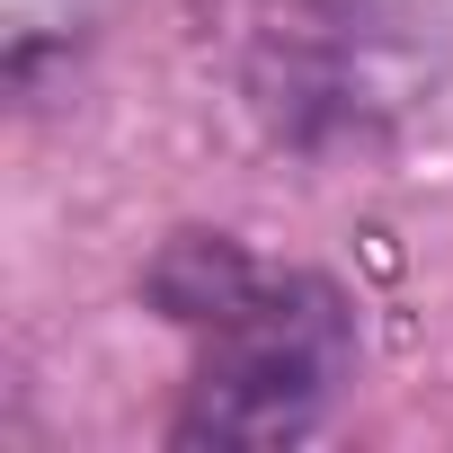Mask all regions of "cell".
Here are the masks:
<instances>
[{"label": "cell", "instance_id": "1", "mask_svg": "<svg viewBox=\"0 0 453 453\" xmlns=\"http://www.w3.org/2000/svg\"><path fill=\"white\" fill-rule=\"evenodd\" d=\"M142 303L187 338L169 444H303L356 382V303L320 267H267L232 232H169Z\"/></svg>", "mask_w": 453, "mask_h": 453}, {"label": "cell", "instance_id": "2", "mask_svg": "<svg viewBox=\"0 0 453 453\" xmlns=\"http://www.w3.org/2000/svg\"><path fill=\"white\" fill-rule=\"evenodd\" d=\"M222 45L258 134L303 160L382 151L444 81L435 0H222Z\"/></svg>", "mask_w": 453, "mask_h": 453}, {"label": "cell", "instance_id": "3", "mask_svg": "<svg viewBox=\"0 0 453 453\" xmlns=\"http://www.w3.org/2000/svg\"><path fill=\"white\" fill-rule=\"evenodd\" d=\"M98 10H107V0H0V19H10V81L27 89L45 63H63L89 36Z\"/></svg>", "mask_w": 453, "mask_h": 453}]
</instances>
